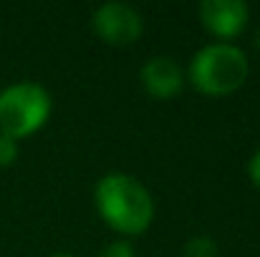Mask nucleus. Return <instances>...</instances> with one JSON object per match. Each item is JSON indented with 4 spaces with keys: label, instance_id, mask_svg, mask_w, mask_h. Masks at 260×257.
Wrapping results in <instances>:
<instances>
[{
    "label": "nucleus",
    "instance_id": "nucleus-10",
    "mask_svg": "<svg viewBox=\"0 0 260 257\" xmlns=\"http://www.w3.org/2000/svg\"><path fill=\"white\" fill-rule=\"evenodd\" d=\"M248 176H250V181L260 189V149L250 157V162H248Z\"/></svg>",
    "mask_w": 260,
    "mask_h": 257
},
{
    "label": "nucleus",
    "instance_id": "nucleus-8",
    "mask_svg": "<svg viewBox=\"0 0 260 257\" xmlns=\"http://www.w3.org/2000/svg\"><path fill=\"white\" fill-rule=\"evenodd\" d=\"M18 159V141L0 134V167H10Z\"/></svg>",
    "mask_w": 260,
    "mask_h": 257
},
{
    "label": "nucleus",
    "instance_id": "nucleus-4",
    "mask_svg": "<svg viewBox=\"0 0 260 257\" xmlns=\"http://www.w3.org/2000/svg\"><path fill=\"white\" fill-rule=\"evenodd\" d=\"M91 28L109 46H129L139 41L144 20L139 10L126 3H104L91 15Z\"/></svg>",
    "mask_w": 260,
    "mask_h": 257
},
{
    "label": "nucleus",
    "instance_id": "nucleus-1",
    "mask_svg": "<svg viewBox=\"0 0 260 257\" xmlns=\"http://www.w3.org/2000/svg\"><path fill=\"white\" fill-rule=\"evenodd\" d=\"M93 197L101 219L121 235H142L154 219V199L132 174H106L96 184Z\"/></svg>",
    "mask_w": 260,
    "mask_h": 257
},
{
    "label": "nucleus",
    "instance_id": "nucleus-9",
    "mask_svg": "<svg viewBox=\"0 0 260 257\" xmlns=\"http://www.w3.org/2000/svg\"><path fill=\"white\" fill-rule=\"evenodd\" d=\"M99 257H137V252H134V247H132L129 242L119 240V242L106 245V247L101 250V255H99Z\"/></svg>",
    "mask_w": 260,
    "mask_h": 257
},
{
    "label": "nucleus",
    "instance_id": "nucleus-5",
    "mask_svg": "<svg viewBox=\"0 0 260 257\" xmlns=\"http://www.w3.org/2000/svg\"><path fill=\"white\" fill-rule=\"evenodd\" d=\"M200 20L207 33H212L215 38L230 41L245 30L250 20V8L243 0H202Z\"/></svg>",
    "mask_w": 260,
    "mask_h": 257
},
{
    "label": "nucleus",
    "instance_id": "nucleus-6",
    "mask_svg": "<svg viewBox=\"0 0 260 257\" xmlns=\"http://www.w3.org/2000/svg\"><path fill=\"white\" fill-rule=\"evenodd\" d=\"M142 86H144V91L152 98L167 101V98H174L184 88V74H182V68L174 63L172 58L157 56V58H149L144 63V68H142Z\"/></svg>",
    "mask_w": 260,
    "mask_h": 257
},
{
    "label": "nucleus",
    "instance_id": "nucleus-7",
    "mask_svg": "<svg viewBox=\"0 0 260 257\" xmlns=\"http://www.w3.org/2000/svg\"><path fill=\"white\" fill-rule=\"evenodd\" d=\"M184 257H217V245L207 235L192 237L187 242V247H184Z\"/></svg>",
    "mask_w": 260,
    "mask_h": 257
},
{
    "label": "nucleus",
    "instance_id": "nucleus-3",
    "mask_svg": "<svg viewBox=\"0 0 260 257\" xmlns=\"http://www.w3.org/2000/svg\"><path fill=\"white\" fill-rule=\"evenodd\" d=\"M53 101L41 84L20 81L0 91V134L23 139L36 134L51 116Z\"/></svg>",
    "mask_w": 260,
    "mask_h": 257
},
{
    "label": "nucleus",
    "instance_id": "nucleus-2",
    "mask_svg": "<svg viewBox=\"0 0 260 257\" xmlns=\"http://www.w3.org/2000/svg\"><path fill=\"white\" fill-rule=\"evenodd\" d=\"M248 56L233 43H210L189 61V81L205 96H230L248 81Z\"/></svg>",
    "mask_w": 260,
    "mask_h": 257
},
{
    "label": "nucleus",
    "instance_id": "nucleus-12",
    "mask_svg": "<svg viewBox=\"0 0 260 257\" xmlns=\"http://www.w3.org/2000/svg\"><path fill=\"white\" fill-rule=\"evenodd\" d=\"M53 257H74V255H53Z\"/></svg>",
    "mask_w": 260,
    "mask_h": 257
},
{
    "label": "nucleus",
    "instance_id": "nucleus-11",
    "mask_svg": "<svg viewBox=\"0 0 260 257\" xmlns=\"http://www.w3.org/2000/svg\"><path fill=\"white\" fill-rule=\"evenodd\" d=\"M255 46H258V51H260V28H258V33H255Z\"/></svg>",
    "mask_w": 260,
    "mask_h": 257
}]
</instances>
